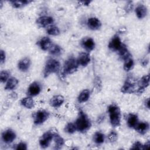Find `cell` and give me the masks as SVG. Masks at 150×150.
<instances>
[{"mask_svg": "<svg viewBox=\"0 0 150 150\" xmlns=\"http://www.w3.org/2000/svg\"><path fill=\"white\" fill-rule=\"evenodd\" d=\"M75 125L78 131L84 132L89 129L91 126V121L87 115L81 110L79 111V116L76 120Z\"/></svg>", "mask_w": 150, "mask_h": 150, "instance_id": "6da1fadb", "label": "cell"}, {"mask_svg": "<svg viewBox=\"0 0 150 150\" xmlns=\"http://www.w3.org/2000/svg\"><path fill=\"white\" fill-rule=\"evenodd\" d=\"M108 112L112 126L114 127H118L120 125L121 121V112L119 107L115 104H112L109 105Z\"/></svg>", "mask_w": 150, "mask_h": 150, "instance_id": "7a4b0ae2", "label": "cell"}, {"mask_svg": "<svg viewBox=\"0 0 150 150\" xmlns=\"http://www.w3.org/2000/svg\"><path fill=\"white\" fill-rule=\"evenodd\" d=\"M60 62L52 58L49 59L45 64L44 71H43V74L44 77H46L51 73H54L58 72V71L60 69Z\"/></svg>", "mask_w": 150, "mask_h": 150, "instance_id": "3957f363", "label": "cell"}, {"mask_svg": "<svg viewBox=\"0 0 150 150\" xmlns=\"http://www.w3.org/2000/svg\"><path fill=\"white\" fill-rule=\"evenodd\" d=\"M79 66L77 59H75L73 57H69L64 63L63 73L64 74H72L77 71Z\"/></svg>", "mask_w": 150, "mask_h": 150, "instance_id": "277c9868", "label": "cell"}, {"mask_svg": "<svg viewBox=\"0 0 150 150\" xmlns=\"http://www.w3.org/2000/svg\"><path fill=\"white\" fill-rule=\"evenodd\" d=\"M49 117V113L44 110L37 111L33 115V121L36 125L43 124Z\"/></svg>", "mask_w": 150, "mask_h": 150, "instance_id": "5b68a950", "label": "cell"}, {"mask_svg": "<svg viewBox=\"0 0 150 150\" xmlns=\"http://www.w3.org/2000/svg\"><path fill=\"white\" fill-rule=\"evenodd\" d=\"M54 132L50 131L45 132L39 139V144L42 148H46L49 146L53 138Z\"/></svg>", "mask_w": 150, "mask_h": 150, "instance_id": "8992f818", "label": "cell"}, {"mask_svg": "<svg viewBox=\"0 0 150 150\" xmlns=\"http://www.w3.org/2000/svg\"><path fill=\"white\" fill-rule=\"evenodd\" d=\"M136 83L134 81L132 78H128L126 79L123 86L121 87V91L123 93H133L136 92L135 89Z\"/></svg>", "mask_w": 150, "mask_h": 150, "instance_id": "52a82bcc", "label": "cell"}, {"mask_svg": "<svg viewBox=\"0 0 150 150\" xmlns=\"http://www.w3.org/2000/svg\"><path fill=\"white\" fill-rule=\"evenodd\" d=\"M41 85L39 82L34 81L32 83L28 88L27 94L28 96L33 97L39 94L41 91Z\"/></svg>", "mask_w": 150, "mask_h": 150, "instance_id": "ba28073f", "label": "cell"}, {"mask_svg": "<svg viewBox=\"0 0 150 150\" xmlns=\"http://www.w3.org/2000/svg\"><path fill=\"white\" fill-rule=\"evenodd\" d=\"M122 45L120 37L118 35H114L109 42L108 47L112 51H118Z\"/></svg>", "mask_w": 150, "mask_h": 150, "instance_id": "9c48e42d", "label": "cell"}, {"mask_svg": "<svg viewBox=\"0 0 150 150\" xmlns=\"http://www.w3.org/2000/svg\"><path fill=\"white\" fill-rule=\"evenodd\" d=\"M149 75L147 74L143 76L138 83V88L137 89L136 93L141 94L144 90L149 86Z\"/></svg>", "mask_w": 150, "mask_h": 150, "instance_id": "30bf717a", "label": "cell"}, {"mask_svg": "<svg viewBox=\"0 0 150 150\" xmlns=\"http://www.w3.org/2000/svg\"><path fill=\"white\" fill-rule=\"evenodd\" d=\"M16 138L15 132L11 129H8L4 131L2 134V139L6 144H10Z\"/></svg>", "mask_w": 150, "mask_h": 150, "instance_id": "8fae6325", "label": "cell"}, {"mask_svg": "<svg viewBox=\"0 0 150 150\" xmlns=\"http://www.w3.org/2000/svg\"><path fill=\"white\" fill-rule=\"evenodd\" d=\"M81 45L86 50L90 52L94 49L95 42L91 38H84L81 42Z\"/></svg>", "mask_w": 150, "mask_h": 150, "instance_id": "7c38bea8", "label": "cell"}, {"mask_svg": "<svg viewBox=\"0 0 150 150\" xmlns=\"http://www.w3.org/2000/svg\"><path fill=\"white\" fill-rule=\"evenodd\" d=\"M53 22V18L51 16H43L36 19V23L40 27H46Z\"/></svg>", "mask_w": 150, "mask_h": 150, "instance_id": "4fadbf2b", "label": "cell"}, {"mask_svg": "<svg viewBox=\"0 0 150 150\" xmlns=\"http://www.w3.org/2000/svg\"><path fill=\"white\" fill-rule=\"evenodd\" d=\"M77 60L79 65L83 67L86 66L90 62V56L89 53L87 52H82L80 53Z\"/></svg>", "mask_w": 150, "mask_h": 150, "instance_id": "5bb4252c", "label": "cell"}, {"mask_svg": "<svg viewBox=\"0 0 150 150\" xmlns=\"http://www.w3.org/2000/svg\"><path fill=\"white\" fill-rule=\"evenodd\" d=\"M40 49L43 50H47L50 49L51 46L52 45V42L50 40V39L48 37H43L37 43Z\"/></svg>", "mask_w": 150, "mask_h": 150, "instance_id": "9a60e30c", "label": "cell"}, {"mask_svg": "<svg viewBox=\"0 0 150 150\" xmlns=\"http://www.w3.org/2000/svg\"><path fill=\"white\" fill-rule=\"evenodd\" d=\"M87 26L91 30H97L101 26L100 21L96 17H91L87 21Z\"/></svg>", "mask_w": 150, "mask_h": 150, "instance_id": "2e32d148", "label": "cell"}, {"mask_svg": "<svg viewBox=\"0 0 150 150\" xmlns=\"http://www.w3.org/2000/svg\"><path fill=\"white\" fill-rule=\"evenodd\" d=\"M64 101V98L62 95H56L50 100V104L53 107H59Z\"/></svg>", "mask_w": 150, "mask_h": 150, "instance_id": "e0dca14e", "label": "cell"}, {"mask_svg": "<svg viewBox=\"0 0 150 150\" xmlns=\"http://www.w3.org/2000/svg\"><path fill=\"white\" fill-rule=\"evenodd\" d=\"M149 125L147 122H138V124L135 127V129L140 134L144 135L148 131Z\"/></svg>", "mask_w": 150, "mask_h": 150, "instance_id": "ac0fdd59", "label": "cell"}, {"mask_svg": "<svg viewBox=\"0 0 150 150\" xmlns=\"http://www.w3.org/2000/svg\"><path fill=\"white\" fill-rule=\"evenodd\" d=\"M30 65V60L28 57H25L21 59L18 64V67L19 70L22 71H26Z\"/></svg>", "mask_w": 150, "mask_h": 150, "instance_id": "d6986e66", "label": "cell"}, {"mask_svg": "<svg viewBox=\"0 0 150 150\" xmlns=\"http://www.w3.org/2000/svg\"><path fill=\"white\" fill-rule=\"evenodd\" d=\"M135 13L138 18L142 19L147 14V8L144 5H139L135 8Z\"/></svg>", "mask_w": 150, "mask_h": 150, "instance_id": "ffe728a7", "label": "cell"}, {"mask_svg": "<svg viewBox=\"0 0 150 150\" xmlns=\"http://www.w3.org/2000/svg\"><path fill=\"white\" fill-rule=\"evenodd\" d=\"M118 53L120 57L124 61L126 59L129 58L131 57V54L128 51L127 46L125 45L122 44L121 48L118 50Z\"/></svg>", "mask_w": 150, "mask_h": 150, "instance_id": "44dd1931", "label": "cell"}, {"mask_svg": "<svg viewBox=\"0 0 150 150\" xmlns=\"http://www.w3.org/2000/svg\"><path fill=\"white\" fill-rule=\"evenodd\" d=\"M138 122V118L137 115L135 114H129L127 117V125L129 128H135Z\"/></svg>", "mask_w": 150, "mask_h": 150, "instance_id": "7402d4cb", "label": "cell"}, {"mask_svg": "<svg viewBox=\"0 0 150 150\" xmlns=\"http://www.w3.org/2000/svg\"><path fill=\"white\" fill-rule=\"evenodd\" d=\"M21 104L24 107L29 109L33 108L35 105V102L33 98H32V97L30 96L23 98L21 100Z\"/></svg>", "mask_w": 150, "mask_h": 150, "instance_id": "603a6c76", "label": "cell"}, {"mask_svg": "<svg viewBox=\"0 0 150 150\" xmlns=\"http://www.w3.org/2000/svg\"><path fill=\"white\" fill-rule=\"evenodd\" d=\"M18 80L15 77H10L7 80L5 89L6 90H12L14 89L18 84Z\"/></svg>", "mask_w": 150, "mask_h": 150, "instance_id": "cb8c5ba5", "label": "cell"}, {"mask_svg": "<svg viewBox=\"0 0 150 150\" xmlns=\"http://www.w3.org/2000/svg\"><path fill=\"white\" fill-rule=\"evenodd\" d=\"M90 96V91L88 89H85L83 90L79 95L78 97H77V100L79 101V103H84L87 101Z\"/></svg>", "mask_w": 150, "mask_h": 150, "instance_id": "d4e9b609", "label": "cell"}, {"mask_svg": "<svg viewBox=\"0 0 150 150\" xmlns=\"http://www.w3.org/2000/svg\"><path fill=\"white\" fill-rule=\"evenodd\" d=\"M49 53L51 55L56 56H59L62 54V49L58 45L52 44V45L51 46V47L49 49Z\"/></svg>", "mask_w": 150, "mask_h": 150, "instance_id": "484cf974", "label": "cell"}, {"mask_svg": "<svg viewBox=\"0 0 150 150\" xmlns=\"http://www.w3.org/2000/svg\"><path fill=\"white\" fill-rule=\"evenodd\" d=\"M53 139L55 142L56 149H60L62 147V146L64 145L63 138L57 133H54Z\"/></svg>", "mask_w": 150, "mask_h": 150, "instance_id": "4316f807", "label": "cell"}, {"mask_svg": "<svg viewBox=\"0 0 150 150\" xmlns=\"http://www.w3.org/2000/svg\"><path fill=\"white\" fill-rule=\"evenodd\" d=\"M31 1L28 0H23V1H11L10 3L11 4L12 6L15 8H19L23 7L26 5H28L30 3Z\"/></svg>", "mask_w": 150, "mask_h": 150, "instance_id": "83f0119b", "label": "cell"}, {"mask_svg": "<svg viewBox=\"0 0 150 150\" xmlns=\"http://www.w3.org/2000/svg\"><path fill=\"white\" fill-rule=\"evenodd\" d=\"M104 135L101 132H96L93 135V141L97 144H103L104 141Z\"/></svg>", "mask_w": 150, "mask_h": 150, "instance_id": "f1b7e54d", "label": "cell"}, {"mask_svg": "<svg viewBox=\"0 0 150 150\" xmlns=\"http://www.w3.org/2000/svg\"><path fill=\"white\" fill-rule=\"evenodd\" d=\"M46 32L47 34L53 36H57L60 33L59 29L55 25H50L48 26L46 29Z\"/></svg>", "mask_w": 150, "mask_h": 150, "instance_id": "f546056e", "label": "cell"}, {"mask_svg": "<svg viewBox=\"0 0 150 150\" xmlns=\"http://www.w3.org/2000/svg\"><path fill=\"white\" fill-rule=\"evenodd\" d=\"M134 60L131 57L126 59L125 60H124V69L127 71H128L129 70H131L132 67H134Z\"/></svg>", "mask_w": 150, "mask_h": 150, "instance_id": "4dcf8cb0", "label": "cell"}, {"mask_svg": "<svg viewBox=\"0 0 150 150\" xmlns=\"http://www.w3.org/2000/svg\"><path fill=\"white\" fill-rule=\"evenodd\" d=\"M77 130L75 124L72 123V122H69L68 123L65 128H64V131L66 132H67L69 134H73Z\"/></svg>", "mask_w": 150, "mask_h": 150, "instance_id": "1f68e13d", "label": "cell"}, {"mask_svg": "<svg viewBox=\"0 0 150 150\" xmlns=\"http://www.w3.org/2000/svg\"><path fill=\"white\" fill-rule=\"evenodd\" d=\"M10 73L7 70H2L0 73V80L2 83L6 82L9 79Z\"/></svg>", "mask_w": 150, "mask_h": 150, "instance_id": "d6a6232c", "label": "cell"}, {"mask_svg": "<svg viewBox=\"0 0 150 150\" xmlns=\"http://www.w3.org/2000/svg\"><path fill=\"white\" fill-rule=\"evenodd\" d=\"M117 134L114 131H111L108 135V139L111 142H114L117 139Z\"/></svg>", "mask_w": 150, "mask_h": 150, "instance_id": "836d02e7", "label": "cell"}, {"mask_svg": "<svg viewBox=\"0 0 150 150\" xmlns=\"http://www.w3.org/2000/svg\"><path fill=\"white\" fill-rule=\"evenodd\" d=\"M15 149L18 150H26L27 149V145L23 142H21L16 145Z\"/></svg>", "mask_w": 150, "mask_h": 150, "instance_id": "e575fe53", "label": "cell"}, {"mask_svg": "<svg viewBox=\"0 0 150 150\" xmlns=\"http://www.w3.org/2000/svg\"><path fill=\"white\" fill-rule=\"evenodd\" d=\"M132 149H143V145L139 141L135 142L132 146L131 148Z\"/></svg>", "mask_w": 150, "mask_h": 150, "instance_id": "d590c367", "label": "cell"}, {"mask_svg": "<svg viewBox=\"0 0 150 150\" xmlns=\"http://www.w3.org/2000/svg\"><path fill=\"white\" fill-rule=\"evenodd\" d=\"M0 62H1V64H2L5 60V53L4 50H1V52H0Z\"/></svg>", "mask_w": 150, "mask_h": 150, "instance_id": "8d00e7d4", "label": "cell"}, {"mask_svg": "<svg viewBox=\"0 0 150 150\" xmlns=\"http://www.w3.org/2000/svg\"><path fill=\"white\" fill-rule=\"evenodd\" d=\"M132 6H133V5H132V2H128V4L127 5V6H126V8H127V12H129V11H130L131 10H132Z\"/></svg>", "mask_w": 150, "mask_h": 150, "instance_id": "74e56055", "label": "cell"}, {"mask_svg": "<svg viewBox=\"0 0 150 150\" xmlns=\"http://www.w3.org/2000/svg\"><path fill=\"white\" fill-rule=\"evenodd\" d=\"M150 143L149 141H148L146 143H145L144 145H143V149H146L149 147Z\"/></svg>", "mask_w": 150, "mask_h": 150, "instance_id": "f35d334b", "label": "cell"}, {"mask_svg": "<svg viewBox=\"0 0 150 150\" xmlns=\"http://www.w3.org/2000/svg\"><path fill=\"white\" fill-rule=\"evenodd\" d=\"M145 106L148 108H149V98H148L146 100H145Z\"/></svg>", "mask_w": 150, "mask_h": 150, "instance_id": "ab89813d", "label": "cell"}, {"mask_svg": "<svg viewBox=\"0 0 150 150\" xmlns=\"http://www.w3.org/2000/svg\"><path fill=\"white\" fill-rule=\"evenodd\" d=\"M82 2L83 3L84 5H88L90 4V1H83Z\"/></svg>", "mask_w": 150, "mask_h": 150, "instance_id": "60d3db41", "label": "cell"}]
</instances>
